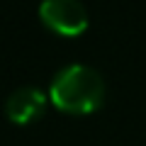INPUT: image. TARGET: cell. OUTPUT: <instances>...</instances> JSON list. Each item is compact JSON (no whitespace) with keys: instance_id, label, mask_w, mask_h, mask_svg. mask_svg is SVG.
I'll use <instances>...</instances> for the list:
<instances>
[{"instance_id":"6da1fadb","label":"cell","mask_w":146,"mask_h":146,"mask_svg":"<svg viewBox=\"0 0 146 146\" xmlns=\"http://www.w3.org/2000/svg\"><path fill=\"white\" fill-rule=\"evenodd\" d=\"M49 102L66 115H93L105 102V80L95 68L71 63L54 76L49 85Z\"/></svg>"},{"instance_id":"7a4b0ae2","label":"cell","mask_w":146,"mask_h":146,"mask_svg":"<svg viewBox=\"0 0 146 146\" xmlns=\"http://www.w3.org/2000/svg\"><path fill=\"white\" fill-rule=\"evenodd\" d=\"M39 22L58 36H80L88 29V10L80 0H42Z\"/></svg>"},{"instance_id":"3957f363","label":"cell","mask_w":146,"mask_h":146,"mask_svg":"<svg viewBox=\"0 0 146 146\" xmlns=\"http://www.w3.org/2000/svg\"><path fill=\"white\" fill-rule=\"evenodd\" d=\"M46 102H49V93H44V90L32 88V85L17 88L5 102V115L12 124L25 127V124H32V122L42 119L44 110H46Z\"/></svg>"}]
</instances>
